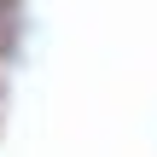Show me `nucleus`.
<instances>
[{
  "mask_svg": "<svg viewBox=\"0 0 157 157\" xmlns=\"http://www.w3.org/2000/svg\"><path fill=\"white\" fill-rule=\"evenodd\" d=\"M0 29H6V0H0Z\"/></svg>",
  "mask_w": 157,
  "mask_h": 157,
  "instance_id": "nucleus-1",
  "label": "nucleus"
}]
</instances>
